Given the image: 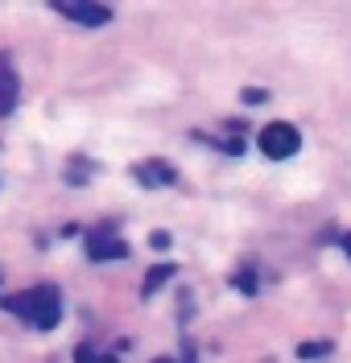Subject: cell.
Returning <instances> with one entry per match:
<instances>
[{"label":"cell","instance_id":"obj_1","mask_svg":"<svg viewBox=\"0 0 351 363\" xmlns=\"http://www.w3.org/2000/svg\"><path fill=\"white\" fill-rule=\"evenodd\" d=\"M4 310L25 318V322H33L38 330L58 326V318H62L58 314V289H54V285H33V289H25V294L4 297Z\"/></svg>","mask_w":351,"mask_h":363},{"label":"cell","instance_id":"obj_2","mask_svg":"<svg viewBox=\"0 0 351 363\" xmlns=\"http://www.w3.org/2000/svg\"><path fill=\"white\" fill-rule=\"evenodd\" d=\"M257 145H260V153H264V157L281 161V157H294V153L302 149V133H298L294 124H285V120H273V124H264V128H260Z\"/></svg>","mask_w":351,"mask_h":363},{"label":"cell","instance_id":"obj_3","mask_svg":"<svg viewBox=\"0 0 351 363\" xmlns=\"http://www.w3.org/2000/svg\"><path fill=\"white\" fill-rule=\"evenodd\" d=\"M54 13H62L67 21L79 25H108L112 21V4H95V0H54Z\"/></svg>","mask_w":351,"mask_h":363},{"label":"cell","instance_id":"obj_4","mask_svg":"<svg viewBox=\"0 0 351 363\" xmlns=\"http://www.w3.org/2000/svg\"><path fill=\"white\" fill-rule=\"evenodd\" d=\"M87 256H91V260H124L128 248H124L120 235H91V240H87Z\"/></svg>","mask_w":351,"mask_h":363},{"label":"cell","instance_id":"obj_5","mask_svg":"<svg viewBox=\"0 0 351 363\" xmlns=\"http://www.w3.org/2000/svg\"><path fill=\"white\" fill-rule=\"evenodd\" d=\"M133 174L140 186H169L174 182V169L165 161H140V165H133Z\"/></svg>","mask_w":351,"mask_h":363},{"label":"cell","instance_id":"obj_6","mask_svg":"<svg viewBox=\"0 0 351 363\" xmlns=\"http://www.w3.org/2000/svg\"><path fill=\"white\" fill-rule=\"evenodd\" d=\"M174 277V264H157V269H149V277H145V285H140V294L149 297V294H157L165 281Z\"/></svg>","mask_w":351,"mask_h":363},{"label":"cell","instance_id":"obj_7","mask_svg":"<svg viewBox=\"0 0 351 363\" xmlns=\"http://www.w3.org/2000/svg\"><path fill=\"white\" fill-rule=\"evenodd\" d=\"M13 104H17V87H13L9 74H0V116L13 112Z\"/></svg>","mask_w":351,"mask_h":363},{"label":"cell","instance_id":"obj_8","mask_svg":"<svg viewBox=\"0 0 351 363\" xmlns=\"http://www.w3.org/2000/svg\"><path fill=\"white\" fill-rule=\"evenodd\" d=\"M298 355H302V359H318V355H330V342H302V347H298Z\"/></svg>","mask_w":351,"mask_h":363},{"label":"cell","instance_id":"obj_9","mask_svg":"<svg viewBox=\"0 0 351 363\" xmlns=\"http://www.w3.org/2000/svg\"><path fill=\"white\" fill-rule=\"evenodd\" d=\"M149 248H169V235H165V231H153V235H149Z\"/></svg>","mask_w":351,"mask_h":363},{"label":"cell","instance_id":"obj_10","mask_svg":"<svg viewBox=\"0 0 351 363\" xmlns=\"http://www.w3.org/2000/svg\"><path fill=\"white\" fill-rule=\"evenodd\" d=\"M74 363H95V351L91 347H79V351H74Z\"/></svg>","mask_w":351,"mask_h":363},{"label":"cell","instance_id":"obj_11","mask_svg":"<svg viewBox=\"0 0 351 363\" xmlns=\"http://www.w3.org/2000/svg\"><path fill=\"white\" fill-rule=\"evenodd\" d=\"M235 285H240V289H248V294H252V289H257V281H252V277H248V272H240V281H235Z\"/></svg>","mask_w":351,"mask_h":363},{"label":"cell","instance_id":"obj_12","mask_svg":"<svg viewBox=\"0 0 351 363\" xmlns=\"http://www.w3.org/2000/svg\"><path fill=\"white\" fill-rule=\"evenodd\" d=\"M244 104H264V91H244Z\"/></svg>","mask_w":351,"mask_h":363},{"label":"cell","instance_id":"obj_13","mask_svg":"<svg viewBox=\"0 0 351 363\" xmlns=\"http://www.w3.org/2000/svg\"><path fill=\"white\" fill-rule=\"evenodd\" d=\"M343 252H347V260H351V231L343 235Z\"/></svg>","mask_w":351,"mask_h":363},{"label":"cell","instance_id":"obj_14","mask_svg":"<svg viewBox=\"0 0 351 363\" xmlns=\"http://www.w3.org/2000/svg\"><path fill=\"white\" fill-rule=\"evenodd\" d=\"M95 363H120V359H116V355H99Z\"/></svg>","mask_w":351,"mask_h":363},{"label":"cell","instance_id":"obj_15","mask_svg":"<svg viewBox=\"0 0 351 363\" xmlns=\"http://www.w3.org/2000/svg\"><path fill=\"white\" fill-rule=\"evenodd\" d=\"M157 363H174V359H157Z\"/></svg>","mask_w":351,"mask_h":363}]
</instances>
